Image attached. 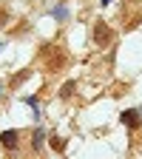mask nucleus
<instances>
[{"instance_id": "2", "label": "nucleus", "mask_w": 142, "mask_h": 159, "mask_svg": "<svg viewBox=\"0 0 142 159\" xmlns=\"http://www.w3.org/2000/svg\"><path fill=\"white\" fill-rule=\"evenodd\" d=\"M122 125H128V128H139V111H122Z\"/></svg>"}, {"instance_id": "6", "label": "nucleus", "mask_w": 142, "mask_h": 159, "mask_svg": "<svg viewBox=\"0 0 142 159\" xmlns=\"http://www.w3.org/2000/svg\"><path fill=\"white\" fill-rule=\"evenodd\" d=\"M54 17H57V20H66V9H63V6L54 9Z\"/></svg>"}, {"instance_id": "3", "label": "nucleus", "mask_w": 142, "mask_h": 159, "mask_svg": "<svg viewBox=\"0 0 142 159\" xmlns=\"http://www.w3.org/2000/svg\"><path fill=\"white\" fill-rule=\"evenodd\" d=\"M108 40H111V29H108L105 23H97V43H99V46H105Z\"/></svg>"}, {"instance_id": "1", "label": "nucleus", "mask_w": 142, "mask_h": 159, "mask_svg": "<svg viewBox=\"0 0 142 159\" xmlns=\"http://www.w3.org/2000/svg\"><path fill=\"white\" fill-rule=\"evenodd\" d=\"M0 142H3V148L14 151L17 148V131H3V134H0Z\"/></svg>"}, {"instance_id": "5", "label": "nucleus", "mask_w": 142, "mask_h": 159, "mask_svg": "<svg viewBox=\"0 0 142 159\" xmlns=\"http://www.w3.org/2000/svg\"><path fill=\"white\" fill-rule=\"evenodd\" d=\"M26 102H29V108L34 111V116H37V97H29V99H26Z\"/></svg>"}, {"instance_id": "4", "label": "nucleus", "mask_w": 142, "mask_h": 159, "mask_svg": "<svg viewBox=\"0 0 142 159\" xmlns=\"http://www.w3.org/2000/svg\"><path fill=\"white\" fill-rule=\"evenodd\" d=\"M31 142H34V148H40V145H43V131H37V134H34V139H31Z\"/></svg>"}, {"instance_id": "7", "label": "nucleus", "mask_w": 142, "mask_h": 159, "mask_svg": "<svg viewBox=\"0 0 142 159\" xmlns=\"http://www.w3.org/2000/svg\"><path fill=\"white\" fill-rule=\"evenodd\" d=\"M51 145H54V151H63V139H57V136H54V139H51Z\"/></svg>"}, {"instance_id": "8", "label": "nucleus", "mask_w": 142, "mask_h": 159, "mask_svg": "<svg viewBox=\"0 0 142 159\" xmlns=\"http://www.w3.org/2000/svg\"><path fill=\"white\" fill-rule=\"evenodd\" d=\"M108 3H111V0H103V6H108Z\"/></svg>"}, {"instance_id": "9", "label": "nucleus", "mask_w": 142, "mask_h": 159, "mask_svg": "<svg viewBox=\"0 0 142 159\" xmlns=\"http://www.w3.org/2000/svg\"><path fill=\"white\" fill-rule=\"evenodd\" d=\"M3 20H6V17H3V14H0V23H3Z\"/></svg>"}]
</instances>
